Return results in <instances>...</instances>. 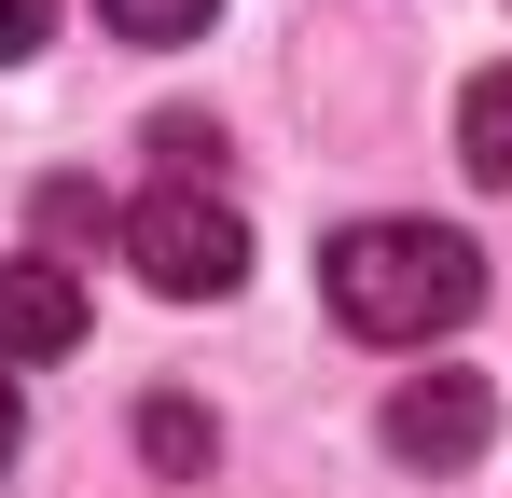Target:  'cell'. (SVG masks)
Listing matches in <instances>:
<instances>
[{
	"label": "cell",
	"instance_id": "6da1fadb",
	"mask_svg": "<svg viewBox=\"0 0 512 498\" xmlns=\"http://www.w3.org/2000/svg\"><path fill=\"white\" fill-rule=\"evenodd\" d=\"M319 291L360 346H429V332H457L485 305V249L457 222H346L319 249Z\"/></svg>",
	"mask_w": 512,
	"mask_h": 498
},
{
	"label": "cell",
	"instance_id": "7a4b0ae2",
	"mask_svg": "<svg viewBox=\"0 0 512 498\" xmlns=\"http://www.w3.org/2000/svg\"><path fill=\"white\" fill-rule=\"evenodd\" d=\"M125 263H139L167 305H222V291L250 277V222H236L222 180H153V194L125 208Z\"/></svg>",
	"mask_w": 512,
	"mask_h": 498
},
{
	"label": "cell",
	"instance_id": "3957f363",
	"mask_svg": "<svg viewBox=\"0 0 512 498\" xmlns=\"http://www.w3.org/2000/svg\"><path fill=\"white\" fill-rule=\"evenodd\" d=\"M485 429H499L485 374H402V388H388V457H402V471H471Z\"/></svg>",
	"mask_w": 512,
	"mask_h": 498
},
{
	"label": "cell",
	"instance_id": "277c9868",
	"mask_svg": "<svg viewBox=\"0 0 512 498\" xmlns=\"http://www.w3.org/2000/svg\"><path fill=\"white\" fill-rule=\"evenodd\" d=\"M84 346V277L56 249H14L0 263V360H70Z\"/></svg>",
	"mask_w": 512,
	"mask_h": 498
},
{
	"label": "cell",
	"instance_id": "5b68a950",
	"mask_svg": "<svg viewBox=\"0 0 512 498\" xmlns=\"http://www.w3.org/2000/svg\"><path fill=\"white\" fill-rule=\"evenodd\" d=\"M139 457H153V471H167V485H194V471H208V457H222V415L208 402H139Z\"/></svg>",
	"mask_w": 512,
	"mask_h": 498
},
{
	"label": "cell",
	"instance_id": "8992f818",
	"mask_svg": "<svg viewBox=\"0 0 512 498\" xmlns=\"http://www.w3.org/2000/svg\"><path fill=\"white\" fill-rule=\"evenodd\" d=\"M457 166H471L485 194H512V70H485L457 97Z\"/></svg>",
	"mask_w": 512,
	"mask_h": 498
},
{
	"label": "cell",
	"instance_id": "52a82bcc",
	"mask_svg": "<svg viewBox=\"0 0 512 498\" xmlns=\"http://www.w3.org/2000/svg\"><path fill=\"white\" fill-rule=\"evenodd\" d=\"M42 236L70 249V236H125V208L97 194V180H42Z\"/></svg>",
	"mask_w": 512,
	"mask_h": 498
},
{
	"label": "cell",
	"instance_id": "ba28073f",
	"mask_svg": "<svg viewBox=\"0 0 512 498\" xmlns=\"http://www.w3.org/2000/svg\"><path fill=\"white\" fill-rule=\"evenodd\" d=\"M97 14H111L125 42H194V28H208L222 0H97Z\"/></svg>",
	"mask_w": 512,
	"mask_h": 498
},
{
	"label": "cell",
	"instance_id": "9c48e42d",
	"mask_svg": "<svg viewBox=\"0 0 512 498\" xmlns=\"http://www.w3.org/2000/svg\"><path fill=\"white\" fill-rule=\"evenodd\" d=\"M153 153H167V180H208V166H222V125H194V111H153Z\"/></svg>",
	"mask_w": 512,
	"mask_h": 498
},
{
	"label": "cell",
	"instance_id": "30bf717a",
	"mask_svg": "<svg viewBox=\"0 0 512 498\" xmlns=\"http://www.w3.org/2000/svg\"><path fill=\"white\" fill-rule=\"evenodd\" d=\"M42 28H56V0H0V70H14V56H42Z\"/></svg>",
	"mask_w": 512,
	"mask_h": 498
},
{
	"label": "cell",
	"instance_id": "8fae6325",
	"mask_svg": "<svg viewBox=\"0 0 512 498\" xmlns=\"http://www.w3.org/2000/svg\"><path fill=\"white\" fill-rule=\"evenodd\" d=\"M14 443H28V402H14V374H0V471H14Z\"/></svg>",
	"mask_w": 512,
	"mask_h": 498
}]
</instances>
